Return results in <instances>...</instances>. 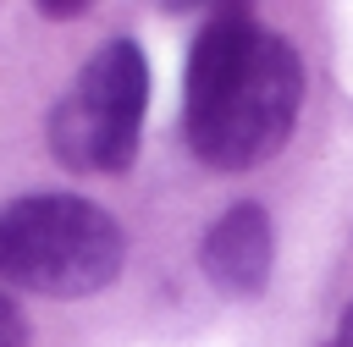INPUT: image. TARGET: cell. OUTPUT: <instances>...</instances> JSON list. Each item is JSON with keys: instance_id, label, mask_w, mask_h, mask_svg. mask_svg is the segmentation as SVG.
Segmentation results:
<instances>
[{"instance_id": "5", "label": "cell", "mask_w": 353, "mask_h": 347, "mask_svg": "<svg viewBox=\"0 0 353 347\" xmlns=\"http://www.w3.org/2000/svg\"><path fill=\"white\" fill-rule=\"evenodd\" d=\"M0 347H28V319L17 314L11 297H0Z\"/></svg>"}, {"instance_id": "3", "label": "cell", "mask_w": 353, "mask_h": 347, "mask_svg": "<svg viewBox=\"0 0 353 347\" xmlns=\"http://www.w3.org/2000/svg\"><path fill=\"white\" fill-rule=\"evenodd\" d=\"M149 105V61L132 39H110L88 55L77 83L50 116V149L72 171H121L138 154Z\"/></svg>"}, {"instance_id": "1", "label": "cell", "mask_w": 353, "mask_h": 347, "mask_svg": "<svg viewBox=\"0 0 353 347\" xmlns=\"http://www.w3.org/2000/svg\"><path fill=\"white\" fill-rule=\"evenodd\" d=\"M303 105V66L298 50L248 22V17H221L199 33L193 61H188V143L204 165L215 171H248L265 165Z\"/></svg>"}, {"instance_id": "6", "label": "cell", "mask_w": 353, "mask_h": 347, "mask_svg": "<svg viewBox=\"0 0 353 347\" xmlns=\"http://www.w3.org/2000/svg\"><path fill=\"white\" fill-rule=\"evenodd\" d=\"M331 347H353V303H347V314H342V325H336Z\"/></svg>"}, {"instance_id": "2", "label": "cell", "mask_w": 353, "mask_h": 347, "mask_svg": "<svg viewBox=\"0 0 353 347\" xmlns=\"http://www.w3.org/2000/svg\"><path fill=\"white\" fill-rule=\"evenodd\" d=\"M121 270V226L72 193H33L0 209V281L39 297H88Z\"/></svg>"}, {"instance_id": "4", "label": "cell", "mask_w": 353, "mask_h": 347, "mask_svg": "<svg viewBox=\"0 0 353 347\" xmlns=\"http://www.w3.org/2000/svg\"><path fill=\"white\" fill-rule=\"evenodd\" d=\"M270 259H276V237L259 204H232L204 237V275L221 292H259L270 281Z\"/></svg>"}]
</instances>
